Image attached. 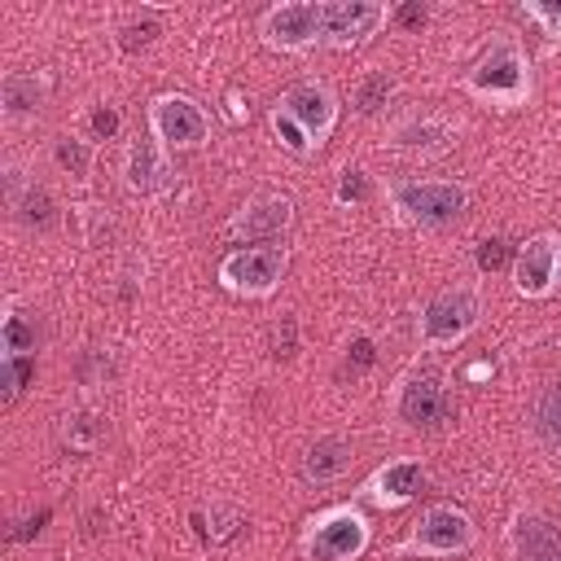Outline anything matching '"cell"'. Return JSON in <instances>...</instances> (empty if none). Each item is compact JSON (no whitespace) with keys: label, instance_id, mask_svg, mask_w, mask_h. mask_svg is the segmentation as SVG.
Returning <instances> with one entry per match:
<instances>
[{"label":"cell","instance_id":"obj_24","mask_svg":"<svg viewBox=\"0 0 561 561\" xmlns=\"http://www.w3.org/2000/svg\"><path fill=\"white\" fill-rule=\"evenodd\" d=\"M13 215L26 224V228H53V219H57V206H53V193L48 188H39V184H31L18 202H13Z\"/></svg>","mask_w":561,"mask_h":561},{"label":"cell","instance_id":"obj_8","mask_svg":"<svg viewBox=\"0 0 561 561\" xmlns=\"http://www.w3.org/2000/svg\"><path fill=\"white\" fill-rule=\"evenodd\" d=\"M390 22V9L377 0H329L320 4V39L333 48H355Z\"/></svg>","mask_w":561,"mask_h":561},{"label":"cell","instance_id":"obj_7","mask_svg":"<svg viewBox=\"0 0 561 561\" xmlns=\"http://www.w3.org/2000/svg\"><path fill=\"white\" fill-rule=\"evenodd\" d=\"M149 136L162 149H197L210 136L206 110L184 92H162L149 101Z\"/></svg>","mask_w":561,"mask_h":561},{"label":"cell","instance_id":"obj_25","mask_svg":"<svg viewBox=\"0 0 561 561\" xmlns=\"http://www.w3.org/2000/svg\"><path fill=\"white\" fill-rule=\"evenodd\" d=\"M535 430H539L543 443L561 447V381L539 390V399H535Z\"/></svg>","mask_w":561,"mask_h":561},{"label":"cell","instance_id":"obj_30","mask_svg":"<svg viewBox=\"0 0 561 561\" xmlns=\"http://www.w3.org/2000/svg\"><path fill=\"white\" fill-rule=\"evenodd\" d=\"M267 351H272L276 359H294V351H298V320H294L289 311H280V316L272 320V333H267Z\"/></svg>","mask_w":561,"mask_h":561},{"label":"cell","instance_id":"obj_3","mask_svg":"<svg viewBox=\"0 0 561 561\" xmlns=\"http://www.w3.org/2000/svg\"><path fill=\"white\" fill-rule=\"evenodd\" d=\"M368 517L355 504H329L302 526V552L311 561H355L368 548Z\"/></svg>","mask_w":561,"mask_h":561},{"label":"cell","instance_id":"obj_35","mask_svg":"<svg viewBox=\"0 0 561 561\" xmlns=\"http://www.w3.org/2000/svg\"><path fill=\"white\" fill-rule=\"evenodd\" d=\"M390 22H399L403 31H421V26L430 22V9H425V4H416V0H408V4L390 9Z\"/></svg>","mask_w":561,"mask_h":561},{"label":"cell","instance_id":"obj_18","mask_svg":"<svg viewBox=\"0 0 561 561\" xmlns=\"http://www.w3.org/2000/svg\"><path fill=\"white\" fill-rule=\"evenodd\" d=\"M355 465V443H346L342 434H324L316 438L307 451H302V478L311 486H324V482H337L346 478Z\"/></svg>","mask_w":561,"mask_h":561},{"label":"cell","instance_id":"obj_9","mask_svg":"<svg viewBox=\"0 0 561 561\" xmlns=\"http://www.w3.org/2000/svg\"><path fill=\"white\" fill-rule=\"evenodd\" d=\"M259 35L276 53H302L320 39V4L311 0H280L259 18Z\"/></svg>","mask_w":561,"mask_h":561},{"label":"cell","instance_id":"obj_17","mask_svg":"<svg viewBox=\"0 0 561 561\" xmlns=\"http://www.w3.org/2000/svg\"><path fill=\"white\" fill-rule=\"evenodd\" d=\"M123 180L131 193H158L171 180V158L153 136H136L123 153Z\"/></svg>","mask_w":561,"mask_h":561},{"label":"cell","instance_id":"obj_10","mask_svg":"<svg viewBox=\"0 0 561 561\" xmlns=\"http://www.w3.org/2000/svg\"><path fill=\"white\" fill-rule=\"evenodd\" d=\"M280 110L311 136V145L320 149L329 136H333V127H337V114H342V105H337V92L329 88V83H320V79H302V83H294L285 96H280Z\"/></svg>","mask_w":561,"mask_h":561},{"label":"cell","instance_id":"obj_26","mask_svg":"<svg viewBox=\"0 0 561 561\" xmlns=\"http://www.w3.org/2000/svg\"><path fill=\"white\" fill-rule=\"evenodd\" d=\"M53 162H57L66 175L83 180V175L92 171V145L79 140V136H57V140H53Z\"/></svg>","mask_w":561,"mask_h":561},{"label":"cell","instance_id":"obj_31","mask_svg":"<svg viewBox=\"0 0 561 561\" xmlns=\"http://www.w3.org/2000/svg\"><path fill=\"white\" fill-rule=\"evenodd\" d=\"M522 13H526L530 22H539V31H543L548 39H561V0H526Z\"/></svg>","mask_w":561,"mask_h":561},{"label":"cell","instance_id":"obj_28","mask_svg":"<svg viewBox=\"0 0 561 561\" xmlns=\"http://www.w3.org/2000/svg\"><path fill=\"white\" fill-rule=\"evenodd\" d=\"M35 377V355H4V364H0V381H4V403H13L22 390H26V381Z\"/></svg>","mask_w":561,"mask_h":561},{"label":"cell","instance_id":"obj_33","mask_svg":"<svg viewBox=\"0 0 561 561\" xmlns=\"http://www.w3.org/2000/svg\"><path fill=\"white\" fill-rule=\"evenodd\" d=\"M508 263V241L504 237H486L482 245H478V267L482 272H500Z\"/></svg>","mask_w":561,"mask_h":561},{"label":"cell","instance_id":"obj_16","mask_svg":"<svg viewBox=\"0 0 561 561\" xmlns=\"http://www.w3.org/2000/svg\"><path fill=\"white\" fill-rule=\"evenodd\" d=\"M508 557L513 561H561V530L543 513H517L508 526Z\"/></svg>","mask_w":561,"mask_h":561},{"label":"cell","instance_id":"obj_32","mask_svg":"<svg viewBox=\"0 0 561 561\" xmlns=\"http://www.w3.org/2000/svg\"><path fill=\"white\" fill-rule=\"evenodd\" d=\"M333 197H337V206H359V202H368V175H364L359 167H346V171L337 175Z\"/></svg>","mask_w":561,"mask_h":561},{"label":"cell","instance_id":"obj_21","mask_svg":"<svg viewBox=\"0 0 561 561\" xmlns=\"http://www.w3.org/2000/svg\"><path fill=\"white\" fill-rule=\"evenodd\" d=\"M193 522H197V530H202V539H206V543H228V539L245 526V513H241L237 504L215 500V504H210L206 513H197Z\"/></svg>","mask_w":561,"mask_h":561},{"label":"cell","instance_id":"obj_2","mask_svg":"<svg viewBox=\"0 0 561 561\" xmlns=\"http://www.w3.org/2000/svg\"><path fill=\"white\" fill-rule=\"evenodd\" d=\"M390 206L399 210L403 224L443 228L469 210V184H460V180H394Z\"/></svg>","mask_w":561,"mask_h":561},{"label":"cell","instance_id":"obj_27","mask_svg":"<svg viewBox=\"0 0 561 561\" xmlns=\"http://www.w3.org/2000/svg\"><path fill=\"white\" fill-rule=\"evenodd\" d=\"M158 35H162V26H158V18L145 9V13H131V18L118 26V48H123V53H140V48H149Z\"/></svg>","mask_w":561,"mask_h":561},{"label":"cell","instance_id":"obj_14","mask_svg":"<svg viewBox=\"0 0 561 561\" xmlns=\"http://www.w3.org/2000/svg\"><path fill=\"white\" fill-rule=\"evenodd\" d=\"M294 219V202L285 193H254L237 215H232V237H245V241H272L289 228Z\"/></svg>","mask_w":561,"mask_h":561},{"label":"cell","instance_id":"obj_11","mask_svg":"<svg viewBox=\"0 0 561 561\" xmlns=\"http://www.w3.org/2000/svg\"><path fill=\"white\" fill-rule=\"evenodd\" d=\"M561 285V237L539 232L513 254V289L522 298H548Z\"/></svg>","mask_w":561,"mask_h":561},{"label":"cell","instance_id":"obj_22","mask_svg":"<svg viewBox=\"0 0 561 561\" xmlns=\"http://www.w3.org/2000/svg\"><path fill=\"white\" fill-rule=\"evenodd\" d=\"M390 101H394V75H386V70H368V75L355 83V114L377 118Z\"/></svg>","mask_w":561,"mask_h":561},{"label":"cell","instance_id":"obj_15","mask_svg":"<svg viewBox=\"0 0 561 561\" xmlns=\"http://www.w3.org/2000/svg\"><path fill=\"white\" fill-rule=\"evenodd\" d=\"M421 478H425L421 460H412V456L386 460V465H377L373 478L364 482V500L377 504V508H403V504L421 491Z\"/></svg>","mask_w":561,"mask_h":561},{"label":"cell","instance_id":"obj_12","mask_svg":"<svg viewBox=\"0 0 561 561\" xmlns=\"http://www.w3.org/2000/svg\"><path fill=\"white\" fill-rule=\"evenodd\" d=\"M394 412L408 430H434L451 416V399H447V386L438 373H412L403 386H399V399H394Z\"/></svg>","mask_w":561,"mask_h":561},{"label":"cell","instance_id":"obj_4","mask_svg":"<svg viewBox=\"0 0 561 561\" xmlns=\"http://www.w3.org/2000/svg\"><path fill=\"white\" fill-rule=\"evenodd\" d=\"M482 320V298L473 285H451V289H438L425 307H421V320H416V337L425 351H443V346H456L465 342Z\"/></svg>","mask_w":561,"mask_h":561},{"label":"cell","instance_id":"obj_13","mask_svg":"<svg viewBox=\"0 0 561 561\" xmlns=\"http://www.w3.org/2000/svg\"><path fill=\"white\" fill-rule=\"evenodd\" d=\"M460 127L443 114H408L390 127V149L399 153H412V158H438L456 145Z\"/></svg>","mask_w":561,"mask_h":561},{"label":"cell","instance_id":"obj_36","mask_svg":"<svg viewBox=\"0 0 561 561\" xmlns=\"http://www.w3.org/2000/svg\"><path fill=\"white\" fill-rule=\"evenodd\" d=\"M373 359H377V351H373V337H368V333H359V337L346 346V364L359 373V368H368Z\"/></svg>","mask_w":561,"mask_h":561},{"label":"cell","instance_id":"obj_5","mask_svg":"<svg viewBox=\"0 0 561 561\" xmlns=\"http://www.w3.org/2000/svg\"><path fill=\"white\" fill-rule=\"evenodd\" d=\"M285 276V245H237L219 259V285L241 298L276 294Z\"/></svg>","mask_w":561,"mask_h":561},{"label":"cell","instance_id":"obj_34","mask_svg":"<svg viewBox=\"0 0 561 561\" xmlns=\"http://www.w3.org/2000/svg\"><path fill=\"white\" fill-rule=\"evenodd\" d=\"M118 127H123V114H118L114 105H96V110H92V136H96V140L118 136Z\"/></svg>","mask_w":561,"mask_h":561},{"label":"cell","instance_id":"obj_37","mask_svg":"<svg viewBox=\"0 0 561 561\" xmlns=\"http://www.w3.org/2000/svg\"><path fill=\"white\" fill-rule=\"evenodd\" d=\"M228 118H232V123H241V118H250V105H245V96H241L237 88L228 92Z\"/></svg>","mask_w":561,"mask_h":561},{"label":"cell","instance_id":"obj_19","mask_svg":"<svg viewBox=\"0 0 561 561\" xmlns=\"http://www.w3.org/2000/svg\"><path fill=\"white\" fill-rule=\"evenodd\" d=\"M44 96H48V79L44 75L9 70L0 79V114H4V123H31L39 114Z\"/></svg>","mask_w":561,"mask_h":561},{"label":"cell","instance_id":"obj_29","mask_svg":"<svg viewBox=\"0 0 561 561\" xmlns=\"http://www.w3.org/2000/svg\"><path fill=\"white\" fill-rule=\"evenodd\" d=\"M272 131H276V140H280L289 153H298V158L316 149V145H311V136H307V131H302V127H298V123H294V118H289L280 105L272 110Z\"/></svg>","mask_w":561,"mask_h":561},{"label":"cell","instance_id":"obj_20","mask_svg":"<svg viewBox=\"0 0 561 561\" xmlns=\"http://www.w3.org/2000/svg\"><path fill=\"white\" fill-rule=\"evenodd\" d=\"M101 434H105V421L96 412H88V408H75V412L61 416V443L70 451H83V456L96 451L101 447Z\"/></svg>","mask_w":561,"mask_h":561},{"label":"cell","instance_id":"obj_1","mask_svg":"<svg viewBox=\"0 0 561 561\" xmlns=\"http://www.w3.org/2000/svg\"><path fill=\"white\" fill-rule=\"evenodd\" d=\"M465 92L486 101V105H500V110H513V105H526L530 96V61L526 53L513 44V39H500L491 44L465 75Z\"/></svg>","mask_w":561,"mask_h":561},{"label":"cell","instance_id":"obj_23","mask_svg":"<svg viewBox=\"0 0 561 561\" xmlns=\"http://www.w3.org/2000/svg\"><path fill=\"white\" fill-rule=\"evenodd\" d=\"M35 342H39L35 324L18 311V302H9L4 307V320H0V346H4V355H35Z\"/></svg>","mask_w":561,"mask_h":561},{"label":"cell","instance_id":"obj_6","mask_svg":"<svg viewBox=\"0 0 561 561\" xmlns=\"http://www.w3.org/2000/svg\"><path fill=\"white\" fill-rule=\"evenodd\" d=\"M478 543V526L465 508L456 504H430L421 508V517L412 522V535H408V552H421V557H456V552H469Z\"/></svg>","mask_w":561,"mask_h":561}]
</instances>
